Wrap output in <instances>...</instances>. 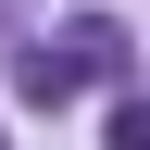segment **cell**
<instances>
[{
	"mask_svg": "<svg viewBox=\"0 0 150 150\" xmlns=\"http://www.w3.org/2000/svg\"><path fill=\"white\" fill-rule=\"evenodd\" d=\"M112 150H150V100H112Z\"/></svg>",
	"mask_w": 150,
	"mask_h": 150,
	"instance_id": "3",
	"label": "cell"
},
{
	"mask_svg": "<svg viewBox=\"0 0 150 150\" xmlns=\"http://www.w3.org/2000/svg\"><path fill=\"white\" fill-rule=\"evenodd\" d=\"M63 63H75V88H88V75H125V25H112V13H75L63 25Z\"/></svg>",
	"mask_w": 150,
	"mask_h": 150,
	"instance_id": "1",
	"label": "cell"
},
{
	"mask_svg": "<svg viewBox=\"0 0 150 150\" xmlns=\"http://www.w3.org/2000/svg\"><path fill=\"white\" fill-rule=\"evenodd\" d=\"M13 88H25V100H50V112H63V100H75V63H63V38H50V50H25V63H13Z\"/></svg>",
	"mask_w": 150,
	"mask_h": 150,
	"instance_id": "2",
	"label": "cell"
}]
</instances>
